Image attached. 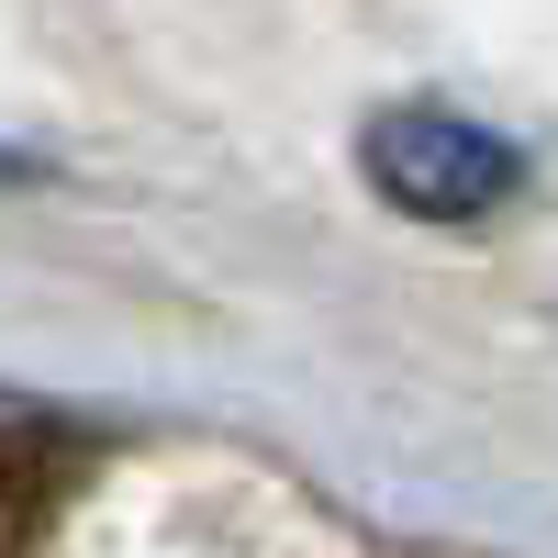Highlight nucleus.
Listing matches in <instances>:
<instances>
[{"instance_id":"f257e3e1","label":"nucleus","mask_w":558,"mask_h":558,"mask_svg":"<svg viewBox=\"0 0 558 558\" xmlns=\"http://www.w3.org/2000/svg\"><path fill=\"white\" fill-rule=\"evenodd\" d=\"M514 146H502L492 123H458V112H391V123H368V179L402 202V213H425V223H470L492 213L502 191H514Z\"/></svg>"}]
</instances>
